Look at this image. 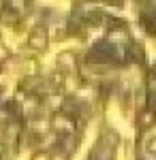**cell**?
I'll return each instance as SVG.
<instances>
[{
	"label": "cell",
	"mask_w": 156,
	"mask_h": 160,
	"mask_svg": "<svg viewBox=\"0 0 156 160\" xmlns=\"http://www.w3.org/2000/svg\"><path fill=\"white\" fill-rule=\"evenodd\" d=\"M28 41H30V45H32V47H36V49H39V47H45L47 34H45V30H43V28H36L34 32L30 34V38H28Z\"/></svg>",
	"instance_id": "cell-1"
}]
</instances>
